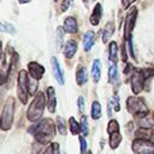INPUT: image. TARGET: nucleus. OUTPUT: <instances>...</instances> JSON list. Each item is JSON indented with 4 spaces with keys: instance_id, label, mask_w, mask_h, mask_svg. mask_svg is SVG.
Returning <instances> with one entry per match:
<instances>
[{
    "instance_id": "7c9ffc66",
    "label": "nucleus",
    "mask_w": 154,
    "mask_h": 154,
    "mask_svg": "<svg viewBox=\"0 0 154 154\" xmlns=\"http://www.w3.org/2000/svg\"><path fill=\"white\" fill-rule=\"evenodd\" d=\"M79 142H81V152H82V154H85V152H87V142H85L84 137H79Z\"/></svg>"
},
{
    "instance_id": "393cba45",
    "label": "nucleus",
    "mask_w": 154,
    "mask_h": 154,
    "mask_svg": "<svg viewBox=\"0 0 154 154\" xmlns=\"http://www.w3.org/2000/svg\"><path fill=\"white\" fill-rule=\"evenodd\" d=\"M117 131H119V124H118V122L114 120V119L109 120V123L107 125V132L108 134H113V132H117Z\"/></svg>"
},
{
    "instance_id": "0eeeda50",
    "label": "nucleus",
    "mask_w": 154,
    "mask_h": 154,
    "mask_svg": "<svg viewBox=\"0 0 154 154\" xmlns=\"http://www.w3.org/2000/svg\"><path fill=\"white\" fill-rule=\"evenodd\" d=\"M132 150L135 154H154V143L149 140L137 138L132 142Z\"/></svg>"
},
{
    "instance_id": "4468645a",
    "label": "nucleus",
    "mask_w": 154,
    "mask_h": 154,
    "mask_svg": "<svg viewBox=\"0 0 154 154\" xmlns=\"http://www.w3.org/2000/svg\"><path fill=\"white\" fill-rule=\"evenodd\" d=\"M135 136L137 138H143V140H149L154 143V130H150V129H143L141 128L140 130H137L135 132Z\"/></svg>"
},
{
    "instance_id": "f8f14e48",
    "label": "nucleus",
    "mask_w": 154,
    "mask_h": 154,
    "mask_svg": "<svg viewBox=\"0 0 154 154\" xmlns=\"http://www.w3.org/2000/svg\"><path fill=\"white\" fill-rule=\"evenodd\" d=\"M101 16H102V6H101V4H96L93 10V13L90 16V23L93 25H97L101 20Z\"/></svg>"
},
{
    "instance_id": "f3484780",
    "label": "nucleus",
    "mask_w": 154,
    "mask_h": 154,
    "mask_svg": "<svg viewBox=\"0 0 154 154\" xmlns=\"http://www.w3.org/2000/svg\"><path fill=\"white\" fill-rule=\"evenodd\" d=\"M91 76H93V81L95 83H97L100 81V76H101V64L100 60H94L93 63V67H91Z\"/></svg>"
},
{
    "instance_id": "a211bd4d",
    "label": "nucleus",
    "mask_w": 154,
    "mask_h": 154,
    "mask_svg": "<svg viewBox=\"0 0 154 154\" xmlns=\"http://www.w3.org/2000/svg\"><path fill=\"white\" fill-rule=\"evenodd\" d=\"M138 125L141 126V128H144V129H150L153 125H154V118H153V114H152V117H149L148 114L147 116H144V117H141V118H138Z\"/></svg>"
},
{
    "instance_id": "412c9836",
    "label": "nucleus",
    "mask_w": 154,
    "mask_h": 154,
    "mask_svg": "<svg viewBox=\"0 0 154 154\" xmlns=\"http://www.w3.org/2000/svg\"><path fill=\"white\" fill-rule=\"evenodd\" d=\"M117 58H118V46H117V42L112 41L109 43V60L112 63H116Z\"/></svg>"
},
{
    "instance_id": "aec40b11",
    "label": "nucleus",
    "mask_w": 154,
    "mask_h": 154,
    "mask_svg": "<svg viewBox=\"0 0 154 154\" xmlns=\"http://www.w3.org/2000/svg\"><path fill=\"white\" fill-rule=\"evenodd\" d=\"M120 141H122V135H120L119 131L113 132V134H109V147L112 149H116L119 146Z\"/></svg>"
},
{
    "instance_id": "72a5a7b5",
    "label": "nucleus",
    "mask_w": 154,
    "mask_h": 154,
    "mask_svg": "<svg viewBox=\"0 0 154 154\" xmlns=\"http://www.w3.org/2000/svg\"><path fill=\"white\" fill-rule=\"evenodd\" d=\"M70 2H71V0H64L61 4V11H65L70 6Z\"/></svg>"
},
{
    "instance_id": "2f4dec72",
    "label": "nucleus",
    "mask_w": 154,
    "mask_h": 154,
    "mask_svg": "<svg viewBox=\"0 0 154 154\" xmlns=\"http://www.w3.org/2000/svg\"><path fill=\"white\" fill-rule=\"evenodd\" d=\"M113 103H114V109H116V112H118L119 108H120V106H119V97H118L117 94L113 95Z\"/></svg>"
},
{
    "instance_id": "4c0bfd02",
    "label": "nucleus",
    "mask_w": 154,
    "mask_h": 154,
    "mask_svg": "<svg viewBox=\"0 0 154 154\" xmlns=\"http://www.w3.org/2000/svg\"><path fill=\"white\" fill-rule=\"evenodd\" d=\"M153 118H154V112H153Z\"/></svg>"
},
{
    "instance_id": "f03ea898",
    "label": "nucleus",
    "mask_w": 154,
    "mask_h": 154,
    "mask_svg": "<svg viewBox=\"0 0 154 154\" xmlns=\"http://www.w3.org/2000/svg\"><path fill=\"white\" fill-rule=\"evenodd\" d=\"M45 105H46V100L43 96V93L38 91L34 100L31 101V103L29 105V108L26 111V117L30 122H37L42 114H43V109H45Z\"/></svg>"
},
{
    "instance_id": "473e14b6",
    "label": "nucleus",
    "mask_w": 154,
    "mask_h": 154,
    "mask_svg": "<svg viewBox=\"0 0 154 154\" xmlns=\"http://www.w3.org/2000/svg\"><path fill=\"white\" fill-rule=\"evenodd\" d=\"M83 106H84V100H83L82 96H79V97H78V108H79L81 112H83V109H84Z\"/></svg>"
},
{
    "instance_id": "c9c22d12",
    "label": "nucleus",
    "mask_w": 154,
    "mask_h": 154,
    "mask_svg": "<svg viewBox=\"0 0 154 154\" xmlns=\"http://www.w3.org/2000/svg\"><path fill=\"white\" fill-rule=\"evenodd\" d=\"M29 1H31V0H18L19 4H26V2H29Z\"/></svg>"
},
{
    "instance_id": "e433bc0d",
    "label": "nucleus",
    "mask_w": 154,
    "mask_h": 154,
    "mask_svg": "<svg viewBox=\"0 0 154 154\" xmlns=\"http://www.w3.org/2000/svg\"><path fill=\"white\" fill-rule=\"evenodd\" d=\"M82 1H83L84 4H87V2H88V0H82Z\"/></svg>"
},
{
    "instance_id": "f257e3e1",
    "label": "nucleus",
    "mask_w": 154,
    "mask_h": 154,
    "mask_svg": "<svg viewBox=\"0 0 154 154\" xmlns=\"http://www.w3.org/2000/svg\"><path fill=\"white\" fill-rule=\"evenodd\" d=\"M31 134L34 135L37 142L42 144H48L55 134L54 123L52 122V119H48V118L42 119L35 126L31 128Z\"/></svg>"
},
{
    "instance_id": "5701e85b",
    "label": "nucleus",
    "mask_w": 154,
    "mask_h": 154,
    "mask_svg": "<svg viewBox=\"0 0 154 154\" xmlns=\"http://www.w3.org/2000/svg\"><path fill=\"white\" fill-rule=\"evenodd\" d=\"M108 78L111 83H116V81L118 79V69H117V64H113L109 67V72H108Z\"/></svg>"
},
{
    "instance_id": "9d476101",
    "label": "nucleus",
    "mask_w": 154,
    "mask_h": 154,
    "mask_svg": "<svg viewBox=\"0 0 154 154\" xmlns=\"http://www.w3.org/2000/svg\"><path fill=\"white\" fill-rule=\"evenodd\" d=\"M47 107L51 113H53L57 107V99H55V93L53 87H49L47 89Z\"/></svg>"
},
{
    "instance_id": "dca6fc26",
    "label": "nucleus",
    "mask_w": 154,
    "mask_h": 154,
    "mask_svg": "<svg viewBox=\"0 0 154 154\" xmlns=\"http://www.w3.org/2000/svg\"><path fill=\"white\" fill-rule=\"evenodd\" d=\"M77 43H76V41H73V40H70V41H67L66 42V45H65V48H64V55L66 57V58H72L73 55H75V53L77 52Z\"/></svg>"
},
{
    "instance_id": "423d86ee",
    "label": "nucleus",
    "mask_w": 154,
    "mask_h": 154,
    "mask_svg": "<svg viewBox=\"0 0 154 154\" xmlns=\"http://www.w3.org/2000/svg\"><path fill=\"white\" fill-rule=\"evenodd\" d=\"M29 91H31L30 89V81H29V76L28 72L22 70L18 75V97L23 103L28 102V96H29Z\"/></svg>"
},
{
    "instance_id": "c756f323",
    "label": "nucleus",
    "mask_w": 154,
    "mask_h": 154,
    "mask_svg": "<svg viewBox=\"0 0 154 154\" xmlns=\"http://www.w3.org/2000/svg\"><path fill=\"white\" fill-rule=\"evenodd\" d=\"M88 119H87V117H82V119H81V130H82V134L83 135H88V122H87Z\"/></svg>"
},
{
    "instance_id": "cd10ccee",
    "label": "nucleus",
    "mask_w": 154,
    "mask_h": 154,
    "mask_svg": "<svg viewBox=\"0 0 154 154\" xmlns=\"http://www.w3.org/2000/svg\"><path fill=\"white\" fill-rule=\"evenodd\" d=\"M112 34H113V25H112V23H109V24L107 25V28H106L105 32H103V36H102V41L106 43V42H107V40H108V37H109Z\"/></svg>"
},
{
    "instance_id": "4be33fe9",
    "label": "nucleus",
    "mask_w": 154,
    "mask_h": 154,
    "mask_svg": "<svg viewBox=\"0 0 154 154\" xmlns=\"http://www.w3.org/2000/svg\"><path fill=\"white\" fill-rule=\"evenodd\" d=\"M91 117L95 120L101 117V105L97 101H94L91 105Z\"/></svg>"
},
{
    "instance_id": "2eb2a0df",
    "label": "nucleus",
    "mask_w": 154,
    "mask_h": 154,
    "mask_svg": "<svg viewBox=\"0 0 154 154\" xmlns=\"http://www.w3.org/2000/svg\"><path fill=\"white\" fill-rule=\"evenodd\" d=\"M78 26H77V20L73 18V17H67L64 22V30L66 32H70V34H75L77 31Z\"/></svg>"
},
{
    "instance_id": "a878e982",
    "label": "nucleus",
    "mask_w": 154,
    "mask_h": 154,
    "mask_svg": "<svg viewBox=\"0 0 154 154\" xmlns=\"http://www.w3.org/2000/svg\"><path fill=\"white\" fill-rule=\"evenodd\" d=\"M58 148H59L58 143L48 144V146H47V147L41 152V154H55V153H57V150H58Z\"/></svg>"
},
{
    "instance_id": "9b49d317",
    "label": "nucleus",
    "mask_w": 154,
    "mask_h": 154,
    "mask_svg": "<svg viewBox=\"0 0 154 154\" xmlns=\"http://www.w3.org/2000/svg\"><path fill=\"white\" fill-rule=\"evenodd\" d=\"M52 67H53V72H54V77L57 78V81L59 82V84H64V76H63V72H61V69H60V65L58 63V59L55 57L52 58Z\"/></svg>"
},
{
    "instance_id": "1a4fd4ad",
    "label": "nucleus",
    "mask_w": 154,
    "mask_h": 154,
    "mask_svg": "<svg viewBox=\"0 0 154 154\" xmlns=\"http://www.w3.org/2000/svg\"><path fill=\"white\" fill-rule=\"evenodd\" d=\"M28 70H29V75L35 79H40L45 73V67L41 64L36 63V61L29 63L28 64Z\"/></svg>"
},
{
    "instance_id": "7ed1b4c3",
    "label": "nucleus",
    "mask_w": 154,
    "mask_h": 154,
    "mask_svg": "<svg viewBox=\"0 0 154 154\" xmlns=\"http://www.w3.org/2000/svg\"><path fill=\"white\" fill-rule=\"evenodd\" d=\"M154 75V69H135L131 76V88L135 94L142 91L144 82Z\"/></svg>"
},
{
    "instance_id": "6ab92c4d",
    "label": "nucleus",
    "mask_w": 154,
    "mask_h": 154,
    "mask_svg": "<svg viewBox=\"0 0 154 154\" xmlns=\"http://www.w3.org/2000/svg\"><path fill=\"white\" fill-rule=\"evenodd\" d=\"M76 81H77V84L78 85H83L87 81H88V75H87V70L84 67H79L77 70V73H76Z\"/></svg>"
},
{
    "instance_id": "b1692460",
    "label": "nucleus",
    "mask_w": 154,
    "mask_h": 154,
    "mask_svg": "<svg viewBox=\"0 0 154 154\" xmlns=\"http://www.w3.org/2000/svg\"><path fill=\"white\" fill-rule=\"evenodd\" d=\"M69 124H70V130H71V132H72L73 135H77V134H79V131H82V130H81V125L75 120L73 117H71V118L69 119Z\"/></svg>"
},
{
    "instance_id": "f704fd0d",
    "label": "nucleus",
    "mask_w": 154,
    "mask_h": 154,
    "mask_svg": "<svg viewBox=\"0 0 154 154\" xmlns=\"http://www.w3.org/2000/svg\"><path fill=\"white\" fill-rule=\"evenodd\" d=\"M134 1H136V0H122V2H123V6L124 7H128L129 5H131Z\"/></svg>"
},
{
    "instance_id": "c85d7f7f",
    "label": "nucleus",
    "mask_w": 154,
    "mask_h": 154,
    "mask_svg": "<svg viewBox=\"0 0 154 154\" xmlns=\"http://www.w3.org/2000/svg\"><path fill=\"white\" fill-rule=\"evenodd\" d=\"M0 30L2 32H16V29L11 25V24H7V23H1V26H0Z\"/></svg>"
},
{
    "instance_id": "39448f33",
    "label": "nucleus",
    "mask_w": 154,
    "mask_h": 154,
    "mask_svg": "<svg viewBox=\"0 0 154 154\" xmlns=\"http://www.w3.org/2000/svg\"><path fill=\"white\" fill-rule=\"evenodd\" d=\"M126 107H128V111L131 114H134V116H136L138 118L144 117V116L148 114V108L144 105L143 99H141V97H136V96L128 97Z\"/></svg>"
},
{
    "instance_id": "58836bf2",
    "label": "nucleus",
    "mask_w": 154,
    "mask_h": 154,
    "mask_svg": "<svg viewBox=\"0 0 154 154\" xmlns=\"http://www.w3.org/2000/svg\"><path fill=\"white\" fill-rule=\"evenodd\" d=\"M54 1H58V0H54Z\"/></svg>"
},
{
    "instance_id": "20e7f679",
    "label": "nucleus",
    "mask_w": 154,
    "mask_h": 154,
    "mask_svg": "<svg viewBox=\"0 0 154 154\" xmlns=\"http://www.w3.org/2000/svg\"><path fill=\"white\" fill-rule=\"evenodd\" d=\"M13 114H14V100L12 97H8L1 112V129L4 131L11 129L13 122Z\"/></svg>"
},
{
    "instance_id": "6e6552de",
    "label": "nucleus",
    "mask_w": 154,
    "mask_h": 154,
    "mask_svg": "<svg viewBox=\"0 0 154 154\" xmlns=\"http://www.w3.org/2000/svg\"><path fill=\"white\" fill-rule=\"evenodd\" d=\"M136 17H137V10H136V8H132V10L129 12V14L126 16L125 25H124V38L128 40V41L130 40L131 31H132V29L135 28Z\"/></svg>"
},
{
    "instance_id": "ddd939ff",
    "label": "nucleus",
    "mask_w": 154,
    "mask_h": 154,
    "mask_svg": "<svg viewBox=\"0 0 154 154\" xmlns=\"http://www.w3.org/2000/svg\"><path fill=\"white\" fill-rule=\"evenodd\" d=\"M95 42V32L94 31H88L85 32L84 37H83V48L85 52H89L90 48L93 47Z\"/></svg>"
},
{
    "instance_id": "bb28decb",
    "label": "nucleus",
    "mask_w": 154,
    "mask_h": 154,
    "mask_svg": "<svg viewBox=\"0 0 154 154\" xmlns=\"http://www.w3.org/2000/svg\"><path fill=\"white\" fill-rule=\"evenodd\" d=\"M57 124H58V130L61 135H64L66 132V123L65 120L61 118V117H58L57 118Z\"/></svg>"
}]
</instances>
